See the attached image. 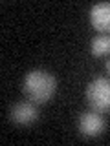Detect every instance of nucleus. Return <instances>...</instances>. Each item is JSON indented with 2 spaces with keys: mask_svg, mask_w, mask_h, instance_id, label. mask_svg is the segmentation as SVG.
<instances>
[{
  "mask_svg": "<svg viewBox=\"0 0 110 146\" xmlns=\"http://www.w3.org/2000/svg\"><path fill=\"white\" fill-rule=\"evenodd\" d=\"M57 80L50 71L46 70H31L26 73L22 80V91L28 100L35 104H46L55 95Z\"/></svg>",
  "mask_w": 110,
  "mask_h": 146,
  "instance_id": "f257e3e1",
  "label": "nucleus"
},
{
  "mask_svg": "<svg viewBox=\"0 0 110 146\" xmlns=\"http://www.w3.org/2000/svg\"><path fill=\"white\" fill-rule=\"evenodd\" d=\"M86 100L99 113L110 111V79L97 77L86 86Z\"/></svg>",
  "mask_w": 110,
  "mask_h": 146,
  "instance_id": "f03ea898",
  "label": "nucleus"
},
{
  "mask_svg": "<svg viewBox=\"0 0 110 146\" xmlns=\"http://www.w3.org/2000/svg\"><path fill=\"white\" fill-rule=\"evenodd\" d=\"M77 128H79V133L82 137H99L105 131V119L101 117L99 111L92 110V111H85L81 113L77 119Z\"/></svg>",
  "mask_w": 110,
  "mask_h": 146,
  "instance_id": "7ed1b4c3",
  "label": "nucleus"
},
{
  "mask_svg": "<svg viewBox=\"0 0 110 146\" xmlns=\"http://www.w3.org/2000/svg\"><path fill=\"white\" fill-rule=\"evenodd\" d=\"M9 117H11L13 122L22 124V126L33 124L37 119H39V108H37V104L31 102V100L17 102V104H13L11 111H9Z\"/></svg>",
  "mask_w": 110,
  "mask_h": 146,
  "instance_id": "20e7f679",
  "label": "nucleus"
},
{
  "mask_svg": "<svg viewBox=\"0 0 110 146\" xmlns=\"http://www.w3.org/2000/svg\"><path fill=\"white\" fill-rule=\"evenodd\" d=\"M90 22L99 33L110 35V2H99L92 6Z\"/></svg>",
  "mask_w": 110,
  "mask_h": 146,
  "instance_id": "39448f33",
  "label": "nucleus"
},
{
  "mask_svg": "<svg viewBox=\"0 0 110 146\" xmlns=\"http://www.w3.org/2000/svg\"><path fill=\"white\" fill-rule=\"evenodd\" d=\"M90 51L94 57H105L110 53V35L107 33H99L97 36H94L90 42Z\"/></svg>",
  "mask_w": 110,
  "mask_h": 146,
  "instance_id": "423d86ee",
  "label": "nucleus"
},
{
  "mask_svg": "<svg viewBox=\"0 0 110 146\" xmlns=\"http://www.w3.org/2000/svg\"><path fill=\"white\" fill-rule=\"evenodd\" d=\"M107 70H108V73H110V58L107 60Z\"/></svg>",
  "mask_w": 110,
  "mask_h": 146,
  "instance_id": "0eeeda50",
  "label": "nucleus"
}]
</instances>
